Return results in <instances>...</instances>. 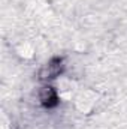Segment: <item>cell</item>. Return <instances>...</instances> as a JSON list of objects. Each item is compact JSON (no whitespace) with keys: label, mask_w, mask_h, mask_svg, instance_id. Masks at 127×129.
I'll list each match as a JSON object with an SVG mask.
<instances>
[{"label":"cell","mask_w":127,"mask_h":129,"mask_svg":"<svg viewBox=\"0 0 127 129\" xmlns=\"http://www.w3.org/2000/svg\"><path fill=\"white\" fill-rule=\"evenodd\" d=\"M61 63H63V62H61V59H58V57L49 60L48 63L42 68V71H40V74H39V75H40V80H52V78L58 77L60 72H61V68H63Z\"/></svg>","instance_id":"6da1fadb"},{"label":"cell","mask_w":127,"mask_h":129,"mask_svg":"<svg viewBox=\"0 0 127 129\" xmlns=\"http://www.w3.org/2000/svg\"><path fill=\"white\" fill-rule=\"evenodd\" d=\"M39 98H40V102L43 107L46 108H52L58 104V96H57V92L54 87L51 86H45L40 89V93H39Z\"/></svg>","instance_id":"7a4b0ae2"}]
</instances>
